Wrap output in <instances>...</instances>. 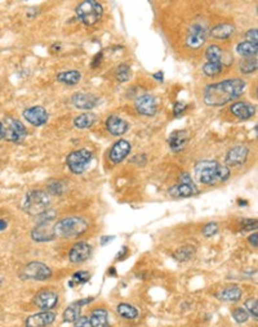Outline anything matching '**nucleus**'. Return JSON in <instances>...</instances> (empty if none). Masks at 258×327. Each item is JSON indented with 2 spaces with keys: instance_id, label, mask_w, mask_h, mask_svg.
I'll return each mask as SVG.
<instances>
[{
  "instance_id": "f257e3e1",
  "label": "nucleus",
  "mask_w": 258,
  "mask_h": 327,
  "mask_svg": "<svg viewBox=\"0 0 258 327\" xmlns=\"http://www.w3.org/2000/svg\"><path fill=\"white\" fill-rule=\"evenodd\" d=\"M245 85H247L245 81L237 77L223 80L215 84H209L208 86H205L203 92V99L205 104L212 107L225 106L226 103L240 97L244 93Z\"/></svg>"
},
{
  "instance_id": "f03ea898",
  "label": "nucleus",
  "mask_w": 258,
  "mask_h": 327,
  "mask_svg": "<svg viewBox=\"0 0 258 327\" xmlns=\"http://www.w3.org/2000/svg\"><path fill=\"white\" fill-rule=\"evenodd\" d=\"M195 174L200 183L205 184V186H212V184H217L219 182H225L229 179L230 169L229 166L218 161L204 160V161L196 164Z\"/></svg>"
},
{
  "instance_id": "7ed1b4c3",
  "label": "nucleus",
  "mask_w": 258,
  "mask_h": 327,
  "mask_svg": "<svg viewBox=\"0 0 258 327\" xmlns=\"http://www.w3.org/2000/svg\"><path fill=\"white\" fill-rule=\"evenodd\" d=\"M88 230V222L82 216H68L53 224V233L56 237L74 238Z\"/></svg>"
},
{
  "instance_id": "20e7f679",
  "label": "nucleus",
  "mask_w": 258,
  "mask_h": 327,
  "mask_svg": "<svg viewBox=\"0 0 258 327\" xmlns=\"http://www.w3.org/2000/svg\"><path fill=\"white\" fill-rule=\"evenodd\" d=\"M50 196L48 192L42 190L30 191L25 194L22 201V210L29 215L40 216L42 214L49 210Z\"/></svg>"
},
{
  "instance_id": "39448f33",
  "label": "nucleus",
  "mask_w": 258,
  "mask_h": 327,
  "mask_svg": "<svg viewBox=\"0 0 258 327\" xmlns=\"http://www.w3.org/2000/svg\"><path fill=\"white\" fill-rule=\"evenodd\" d=\"M76 16L86 26H93L100 21L104 15V8L98 1L86 0L76 7Z\"/></svg>"
},
{
  "instance_id": "423d86ee",
  "label": "nucleus",
  "mask_w": 258,
  "mask_h": 327,
  "mask_svg": "<svg viewBox=\"0 0 258 327\" xmlns=\"http://www.w3.org/2000/svg\"><path fill=\"white\" fill-rule=\"evenodd\" d=\"M92 158H93V154L86 148H82V150L70 152L66 158V164H67L70 172L79 175L88 169Z\"/></svg>"
},
{
  "instance_id": "0eeeda50",
  "label": "nucleus",
  "mask_w": 258,
  "mask_h": 327,
  "mask_svg": "<svg viewBox=\"0 0 258 327\" xmlns=\"http://www.w3.org/2000/svg\"><path fill=\"white\" fill-rule=\"evenodd\" d=\"M22 278L34 281H44L52 277V269L42 262H31L22 269Z\"/></svg>"
},
{
  "instance_id": "6e6552de",
  "label": "nucleus",
  "mask_w": 258,
  "mask_h": 327,
  "mask_svg": "<svg viewBox=\"0 0 258 327\" xmlns=\"http://www.w3.org/2000/svg\"><path fill=\"white\" fill-rule=\"evenodd\" d=\"M4 129H5V135H4V138L8 142H12V143H21L27 137L26 126L17 119L8 117L7 121H5Z\"/></svg>"
},
{
  "instance_id": "1a4fd4ad",
  "label": "nucleus",
  "mask_w": 258,
  "mask_h": 327,
  "mask_svg": "<svg viewBox=\"0 0 258 327\" xmlns=\"http://www.w3.org/2000/svg\"><path fill=\"white\" fill-rule=\"evenodd\" d=\"M136 110L138 114L144 116H154L158 112V101L151 94H144L136 99Z\"/></svg>"
},
{
  "instance_id": "9d476101",
  "label": "nucleus",
  "mask_w": 258,
  "mask_h": 327,
  "mask_svg": "<svg viewBox=\"0 0 258 327\" xmlns=\"http://www.w3.org/2000/svg\"><path fill=\"white\" fill-rule=\"evenodd\" d=\"M23 117L26 121L30 122L34 126H43L47 124L49 116L47 110L42 106H34V107L26 108L23 111Z\"/></svg>"
},
{
  "instance_id": "9b49d317",
  "label": "nucleus",
  "mask_w": 258,
  "mask_h": 327,
  "mask_svg": "<svg viewBox=\"0 0 258 327\" xmlns=\"http://www.w3.org/2000/svg\"><path fill=\"white\" fill-rule=\"evenodd\" d=\"M207 40V30L201 25H194L189 30L186 38V45L191 49H199L205 44Z\"/></svg>"
},
{
  "instance_id": "f8f14e48",
  "label": "nucleus",
  "mask_w": 258,
  "mask_h": 327,
  "mask_svg": "<svg viewBox=\"0 0 258 327\" xmlns=\"http://www.w3.org/2000/svg\"><path fill=\"white\" fill-rule=\"evenodd\" d=\"M50 220H42L38 226L32 230L31 237L36 242H47L52 241L56 238L53 233V226L49 224Z\"/></svg>"
},
{
  "instance_id": "ddd939ff",
  "label": "nucleus",
  "mask_w": 258,
  "mask_h": 327,
  "mask_svg": "<svg viewBox=\"0 0 258 327\" xmlns=\"http://www.w3.org/2000/svg\"><path fill=\"white\" fill-rule=\"evenodd\" d=\"M34 303L39 309L50 310L57 306L58 295L57 292L52 291V290H44V291H40L36 295Z\"/></svg>"
},
{
  "instance_id": "4468645a",
  "label": "nucleus",
  "mask_w": 258,
  "mask_h": 327,
  "mask_svg": "<svg viewBox=\"0 0 258 327\" xmlns=\"http://www.w3.org/2000/svg\"><path fill=\"white\" fill-rule=\"evenodd\" d=\"M56 320V314L49 310H43L40 313H35L27 317L25 321L26 327H47L53 324Z\"/></svg>"
},
{
  "instance_id": "2eb2a0df",
  "label": "nucleus",
  "mask_w": 258,
  "mask_h": 327,
  "mask_svg": "<svg viewBox=\"0 0 258 327\" xmlns=\"http://www.w3.org/2000/svg\"><path fill=\"white\" fill-rule=\"evenodd\" d=\"M92 254V246L84 241L76 242L68 251V259L71 263H83L88 260Z\"/></svg>"
},
{
  "instance_id": "dca6fc26",
  "label": "nucleus",
  "mask_w": 258,
  "mask_h": 327,
  "mask_svg": "<svg viewBox=\"0 0 258 327\" xmlns=\"http://www.w3.org/2000/svg\"><path fill=\"white\" fill-rule=\"evenodd\" d=\"M248 154H249V150H248L245 146H236V147H233L229 152H227L225 162L230 166L243 165L244 162L247 161Z\"/></svg>"
},
{
  "instance_id": "f3484780",
  "label": "nucleus",
  "mask_w": 258,
  "mask_h": 327,
  "mask_svg": "<svg viewBox=\"0 0 258 327\" xmlns=\"http://www.w3.org/2000/svg\"><path fill=\"white\" fill-rule=\"evenodd\" d=\"M130 150H132V146H130L128 140L119 139L110 150V160L114 164H119L129 155Z\"/></svg>"
},
{
  "instance_id": "a211bd4d",
  "label": "nucleus",
  "mask_w": 258,
  "mask_h": 327,
  "mask_svg": "<svg viewBox=\"0 0 258 327\" xmlns=\"http://www.w3.org/2000/svg\"><path fill=\"white\" fill-rule=\"evenodd\" d=\"M71 103L79 110H92L98 103V98L90 93H75L72 94Z\"/></svg>"
},
{
  "instance_id": "6ab92c4d",
  "label": "nucleus",
  "mask_w": 258,
  "mask_h": 327,
  "mask_svg": "<svg viewBox=\"0 0 258 327\" xmlns=\"http://www.w3.org/2000/svg\"><path fill=\"white\" fill-rule=\"evenodd\" d=\"M230 111L235 115L239 120H249L256 114V107L248 102H235L231 104Z\"/></svg>"
},
{
  "instance_id": "aec40b11",
  "label": "nucleus",
  "mask_w": 258,
  "mask_h": 327,
  "mask_svg": "<svg viewBox=\"0 0 258 327\" xmlns=\"http://www.w3.org/2000/svg\"><path fill=\"white\" fill-rule=\"evenodd\" d=\"M106 128H108V133L111 134V135H114V137H120V135L127 133L129 124L126 120H123L122 117L112 115L110 117H108V120H106Z\"/></svg>"
},
{
  "instance_id": "412c9836",
  "label": "nucleus",
  "mask_w": 258,
  "mask_h": 327,
  "mask_svg": "<svg viewBox=\"0 0 258 327\" xmlns=\"http://www.w3.org/2000/svg\"><path fill=\"white\" fill-rule=\"evenodd\" d=\"M190 135L186 130H176L173 132L168 138L169 147L173 152H179L185 146H186L187 140H189Z\"/></svg>"
},
{
  "instance_id": "4be33fe9",
  "label": "nucleus",
  "mask_w": 258,
  "mask_h": 327,
  "mask_svg": "<svg viewBox=\"0 0 258 327\" xmlns=\"http://www.w3.org/2000/svg\"><path fill=\"white\" fill-rule=\"evenodd\" d=\"M197 192L196 187L194 183H178L176 186L169 188L168 193L172 196V197L177 198H183V197H190L193 194H195Z\"/></svg>"
},
{
  "instance_id": "5701e85b",
  "label": "nucleus",
  "mask_w": 258,
  "mask_h": 327,
  "mask_svg": "<svg viewBox=\"0 0 258 327\" xmlns=\"http://www.w3.org/2000/svg\"><path fill=\"white\" fill-rule=\"evenodd\" d=\"M234 31H235V27H234L233 25H230V23H222V25H217L215 27L212 29L211 36L213 39L226 40L233 35Z\"/></svg>"
},
{
  "instance_id": "b1692460",
  "label": "nucleus",
  "mask_w": 258,
  "mask_h": 327,
  "mask_svg": "<svg viewBox=\"0 0 258 327\" xmlns=\"http://www.w3.org/2000/svg\"><path fill=\"white\" fill-rule=\"evenodd\" d=\"M241 290L237 286H229V288L223 289L222 291L218 294V298L223 302H237L241 299Z\"/></svg>"
},
{
  "instance_id": "393cba45",
  "label": "nucleus",
  "mask_w": 258,
  "mask_h": 327,
  "mask_svg": "<svg viewBox=\"0 0 258 327\" xmlns=\"http://www.w3.org/2000/svg\"><path fill=\"white\" fill-rule=\"evenodd\" d=\"M92 327H108V314L105 309H96L89 317Z\"/></svg>"
},
{
  "instance_id": "a878e982",
  "label": "nucleus",
  "mask_w": 258,
  "mask_h": 327,
  "mask_svg": "<svg viewBox=\"0 0 258 327\" xmlns=\"http://www.w3.org/2000/svg\"><path fill=\"white\" fill-rule=\"evenodd\" d=\"M82 79V74L76 70H71V71H64L60 72L57 75V80L61 83L66 84V85H76Z\"/></svg>"
},
{
  "instance_id": "bb28decb",
  "label": "nucleus",
  "mask_w": 258,
  "mask_h": 327,
  "mask_svg": "<svg viewBox=\"0 0 258 327\" xmlns=\"http://www.w3.org/2000/svg\"><path fill=\"white\" fill-rule=\"evenodd\" d=\"M96 121L97 116L94 114H92V112H86V114L76 116L75 119H74V125L78 129H86V128H90V126L93 125Z\"/></svg>"
},
{
  "instance_id": "cd10ccee",
  "label": "nucleus",
  "mask_w": 258,
  "mask_h": 327,
  "mask_svg": "<svg viewBox=\"0 0 258 327\" xmlns=\"http://www.w3.org/2000/svg\"><path fill=\"white\" fill-rule=\"evenodd\" d=\"M205 57H207L208 62H215V63H222V65H225V61H223L225 52L218 45H211V47H208V49L205 52Z\"/></svg>"
},
{
  "instance_id": "c85d7f7f",
  "label": "nucleus",
  "mask_w": 258,
  "mask_h": 327,
  "mask_svg": "<svg viewBox=\"0 0 258 327\" xmlns=\"http://www.w3.org/2000/svg\"><path fill=\"white\" fill-rule=\"evenodd\" d=\"M116 312L119 313V316H122L126 320H136L137 317H138V310L133 306H130V304H127V303L119 304L116 307Z\"/></svg>"
},
{
  "instance_id": "c756f323",
  "label": "nucleus",
  "mask_w": 258,
  "mask_h": 327,
  "mask_svg": "<svg viewBox=\"0 0 258 327\" xmlns=\"http://www.w3.org/2000/svg\"><path fill=\"white\" fill-rule=\"evenodd\" d=\"M257 49H258L257 45L249 43V41H243V43H239L236 47V52L244 58L256 57V54H257V52H258Z\"/></svg>"
},
{
  "instance_id": "7c9ffc66",
  "label": "nucleus",
  "mask_w": 258,
  "mask_h": 327,
  "mask_svg": "<svg viewBox=\"0 0 258 327\" xmlns=\"http://www.w3.org/2000/svg\"><path fill=\"white\" fill-rule=\"evenodd\" d=\"M80 309H82V307L78 306L76 303H74V304H71L70 307H67L64 312V322H67V324L75 322V321L80 317Z\"/></svg>"
},
{
  "instance_id": "2f4dec72",
  "label": "nucleus",
  "mask_w": 258,
  "mask_h": 327,
  "mask_svg": "<svg viewBox=\"0 0 258 327\" xmlns=\"http://www.w3.org/2000/svg\"><path fill=\"white\" fill-rule=\"evenodd\" d=\"M241 74H252L257 70V58L256 57H248L244 58L243 61L239 65Z\"/></svg>"
},
{
  "instance_id": "473e14b6",
  "label": "nucleus",
  "mask_w": 258,
  "mask_h": 327,
  "mask_svg": "<svg viewBox=\"0 0 258 327\" xmlns=\"http://www.w3.org/2000/svg\"><path fill=\"white\" fill-rule=\"evenodd\" d=\"M115 77L119 83H126L130 77V67L127 63H120L115 70Z\"/></svg>"
},
{
  "instance_id": "72a5a7b5",
  "label": "nucleus",
  "mask_w": 258,
  "mask_h": 327,
  "mask_svg": "<svg viewBox=\"0 0 258 327\" xmlns=\"http://www.w3.org/2000/svg\"><path fill=\"white\" fill-rule=\"evenodd\" d=\"M194 252H195L194 248H191V246H183V248H179L178 250L173 254V256H174V259L178 260V262H187V260H190V259L193 258Z\"/></svg>"
},
{
  "instance_id": "f704fd0d",
  "label": "nucleus",
  "mask_w": 258,
  "mask_h": 327,
  "mask_svg": "<svg viewBox=\"0 0 258 327\" xmlns=\"http://www.w3.org/2000/svg\"><path fill=\"white\" fill-rule=\"evenodd\" d=\"M223 71V65L222 63H215V62H207L204 66H203V72H204L207 76H215L221 74Z\"/></svg>"
},
{
  "instance_id": "c9c22d12",
  "label": "nucleus",
  "mask_w": 258,
  "mask_h": 327,
  "mask_svg": "<svg viewBox=\"0 0 258 327\" xmlns=\"http://www.w3.org/2000/svg\"><path fill=\"white\" fill-rule=\"evenodd\" d=\"M90 278V274L86 270H79V272H75L72 274V278L70 281V286H74V285H84L86 284Z\"/></svg>"
},
{
  "instance_id": "e433bc0d",
  "label": "nucleus",
  "mask_w": 258,
  "mask_h": 327,
  "mask_svg": "<svg viewBox=\"0 0 258 327\" xmlns=\"http://www.w3.org/2000/svg\"><path fill=\"white\" fill-rule=\"evenodd\" d=\"M48 191H49V193L61 196L64 192V184L62 182H60V180H57V182H50L48 184Z\"/></svg>"
},
{
  "instance_id": "4c0bfd02",
  "label": "nucleus",
  "mask_w": 258,
  "mask_h": 327,
  "mask_svg": "<svg viewBox=\"0 0 258 327\" xmlns=\"http://www.w3.org/2000/svg\"><path fill=\"white\" fill-rule=\"evenodd\" d=\"M233 317L237 324H244V322H247L248 318H249V314H248L247 310L243 309V308H236V309H234Z\"/></svg>"
},
{
  "instance_id": "58836bf2",
  "label": "nucleus",
  "mask_w": 258,
  "mask_h": 327,
  "mask_svg": "<svg viewBox=\"0 0 258 327\" xmlns=\"http://www.w3.org/2000/svg\"><path fill=\"white\" fill-rule=\"evenodd\" d=\"M258 304H257V299L256 298H252L249 299V300H247L245 302V308H247V310L249 313H251L252 316H253V318L255 320H257V316H258Z\"/></svg>"
},
{
  "instance_id": "ea45409f",
  "label": "nucleus",
  "mask_w": 258,
  "mask_h": 327,
  "mask_svg": "<svg viewBox=\"0 0 258 327\" xmlns=\"http://www.w3.org/2000/svg\"><path fill=\"white\" fill-rule=\"evenodd\" d=\"M217 232H218V226H217V223H215V222L205 224L204 228H203V233H204V236H207V237H211V236L215 234Z\"/></svg>"
},
{
  "instance_id": "a19ab883",
  "label": "nucleus",
  "mask_w": 258,
  "mask_h": 327,
  "mask_svg": "<svg viewBox=\"0 0 258 327\" xmlns=\"http://www.w3.org/2000/svg\"><path fill=\"white\" fill-rule=\"evenodd\" d=\"M245 38H247V40H245V41H249V43L257 45V43H258V31H257V29L249 30V31L245 34Z\"/></svg>"
},
{
  "instance_id": "79ce46f5",
  "label": "nucleus",
  "mask_w": 258,
  "mask_h": 327,
  "mask_svg": "<svg viewBox=\"0 0 258 327\" xmlns=\"http://www.w3.org/2000/svg\"><path fill=\"white\" fill-rule=\"evenodd\" d=\"M257 228V220H253V219H248V220H244L243 224H241V231H253Z\"/></svg>"
},
{
  "instance_id": "37998d69",
  "label": "nucleus",
  "mask_w": 258,
  "mask_h": 327,
  "mask_svg": "<svg viewBox=\"0 0 258 327\" xmlns=\"http://www.w3.org/2000/svg\"><path fill=\"white\" fill-rule=\"evenodd\" d=\"M186 108L187 104L185 103V102H177V103L174 104V107H173V114H174V116L182 115L183 112L186 111Z\"/></svg>"
},
{
  "instance_id": "c03bdc74",
  "label": "nucleus",
  "mask_w": 258,
  "mask_h": 327,
  "mask_svg": "<svg viewBox=\"0 0 258 327\" xmlns=\"http://www.w3.org/2000/svg\"><path fill=\"white\" fill-rule=\"evenodd\" d=\"M74 327H92V325H90V321L88 317H82L80 316L78 320L74 322Z\"/></svg>"
},
{
  "instance_id": "a18cd8bd",
  "label": "nucleus",
  "mask_w": 258,
  "mask_h": 327,
  "mask_svg": "<svg viewBox=\"0 0 258 327\" xmlns=\"http://www.w3.org/2000/svg\"><path fill=\"white\" fill-rule=\"evenodd\" d=\"M102 56H104V54H102V52H100V53L97 54L96 57L93 58V61H92V69H97V67H98V66L101 65V62H102Z\"/></svg>"
},
{
  "instance_id": "49530a36",
  "label": "nucleus",
  "mask_w": 258,
  "mask_h": 327,
  "mask_svg": "<svg viewBox=\"0 0 258 327\" xmlns=\"http://www.w3.org/2000/svg\"><path fill=\"white\" fill-rule=\"evenodd\" d=\"M179 182H181V183H193V179H191L190 174L185 172L181 174V176H179Z\"/></svg>"
},
{
  "instance_id": "de8ad7c7",
  "label": "nucleus",
  "mask_w": 258,
  "mask_h": 327,
  "mask_svg": "<svg viewBox=\"0 0 258 327\" xmlns=\"http://www.w3.org/2000/svg\"><path fill=\"white\" fill-rule=\"evenodd\" d=\"M248 241H249V244L252 245V246H255V248H257V245H258V234L256 233H253V234H251V236H249V238H248Z\"/></svg>"
},
{
  "instance_id": "09e8293b",
  "label": "nucleus",
  "mask_w": 258,
  "mask_h": 327,
  "mask_svg": "<svg viewBox=\"0 0 258 327\" xmlns=\"http://www.w3.org/2000/svg\"><path fill=\"white\" fill-rule=\"evenodd\" d=\"M152 77H154V79L156 80V81H160V83H163V81H164V74H163V72H161V71H159V72H156V74H154V75H152Z\"/></svg>"
},
{
  "instance_id": "8fccbe9b",
  "label": "nucleus",
  "mask_w": 258,
  "mask_h": 327,
  "mask_svg": "<svg viewBox=\"0 0 258 327\" xmlns=\"http://www.w3.org/2000/svg\"><path fill=\"white\" fill-rule=\"evenodd\" d=\"M114 238H115L114 236H110V237H108V236H104V237L101 238V245H102V246H105V245L108 244V242L112 241Z\"/></svg>"
},
{
  "instance_id": "3c124183",
  "label": "nucleus",
  "mask_w": 258,
  "mask_h": 327,
  "mask_svg": "<svg viewBox=\"0 0 258 327\" xmlns=\"http://www.w3.org/2000/svg\"><path fill=\"white\" fill-rule=\"evenodd\" d=\"M5 135V129H4V124L0 121V139H3Z\"/></svg>"
},
{
  "instance_id": "603ef678",
  "label": "nucleus",
  "mask_w": 258,
  "mask_h": 327,
  "mask_svg": "<svg viewBox=\"0 0 258 327\" xmlns=\"http://www.w3.org/2000/svg\"><path fill=\"white\" fill-rule=\"evenodd\" d=\"M7 222H5V220H1L0 219V231H4L5 230V228H7Z\"/></svg>"
},
{
  "instance_id": "864d4df0",
  "label": "nucleus",
  "mask_w": 258,
  "mask_h": 327,
  "mask_svg": "<svg viewBox=\"0 0 258 327\" xmlns=\"http://www.w3.org/2000/svg\"><path fill=\"white\" fill-rule=\"evenodd\" d=\"M0 285H1V278H0Z\"/></svg>"
}]
</instances>
